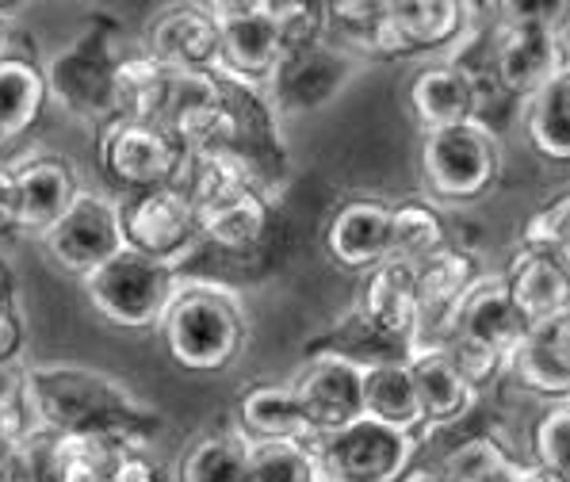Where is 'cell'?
<instances>
[{
    "label": "cell",
    "mask_w": 570,
    "mask_h": 482,
    "mask_svg": "<svg viewBox=\"0 0 570 482\" xmlns=\"http://www.w3.org/2000/svg\"><path fill=\"white\" fill-rule=\"evenodd\" d=\"M20 399L28 422L50 436H111L119 449L146 441L161 417L122 380L85 364H35L23 372Z\"/></svg>",
    "instance_id": "cell-1"
},
{
    "label": "cell",
    "mask_w": 570,
    "mask_h": 482,
    "mask_svg": "<svg viewBox=\"0 0 570 482\" xmlns=\"http://www.w3.org/2000/svg\"><path fill=\"white\" fill-rule=\"evenodd\" d=\"M487 47V77L498 92L524 104L567 66V4H498Z\"/></svg>",
    "instance_id": "cell-2"
},
{
    "label": "cell",
    "mask_w": 570,
    "mask_h": 482,
    "mask_svg": "<svg viewBox=\"0 0 570 482\" xmlns=\"http://www.w3.org/2000/svg\"><path fill=\"white\" fill-rule=\"evenodd\" d=\"M157 333L177 367L191 375H215L242 356L249 322H245L242 299L230 287L180 284Z\"/></svg>",
    "instance_id": "cell-3"
},
{
    "label": "cell",
    "mask_w": 570,
    "mask_h": 482,
    "mask_svg": "<svg viewBox=\"0 0 570 482\" xmlns=\"http://www.w3.org/2000/svg\"><path fill=\"white\" fill-rule=\"evenodd\" d=\"M417 173L433 207H471L502 180V142L482 119L433 130L421 135Z\"/></svg>",
    "instance_id": "cell-4"
},
{
    "label": "cell",
    "mask_w": 570,
    "mask_h": 482,
    "mask_svg": "<svg viewBox=\"0 0 570 482\" xmlns=\"http://www.w3.org/2000/svg\"><path fill=\"white\" fill-rule=\"evenodd\" d=\"M215 142L238 161L245 180H249L268 204L287 188V180H292V154H287V146H284L279 116L272 111L265 89L234 85L218 77V138Z\"/></svg>",
    "instance_id": "cell-5"
},
{
    "label": "cell",
    "mask_w": 570,
    "mask_h": 482,
    "mask_svg": "<svg viewBox=\"0 0 570 482\" xmlns=\"http://www.w3.org/2000/svg\"><path fill=\"white\" fill-rule=\"evenodd\" d=\"M122 55L127 50H119L116 42V23L108 16H96L42 69L47 96H55L73 119L104 127L108 119H116V69Z\"/></svg>",
    "instance_id": "cell-6"
},
{
    "label": "cell",
    "mask_w": 570,
    "mask_h": 482,
    "mask_svg": "<svg viewBox=\"0 0 570 482\" xmlns=\"http://www.w3.org/2000/svg\"><path fill=\"white\" fill-rule=\"evenodd\" d=\"M85 299L116 329H157L180 292V272L135 249H119L111 260L81 279Z\"/></svg>",
    "instance_id": "cell-7"
},
{
    "label": "cell",
    "mask_w": 570,
    "mask_h": 482,
    "mask_svg": "<svg viewBox=\"0 0 570 482\" xmlns=\"http://www.w3.org/2000/svg\"><path fill=\"white\" fill-rule=\"evenodd\" d=\"M96 161H100L104 177L130 196V191L161 188V184H180L188 150L161 122L116 116L100 127Z\"/></svg>",
    "instance_id": "cell-8"
},
{
    "label": "cell",
    "mask_w": 570,
    "mask_h": 482,
    "mask_svg": "<svg viewBox=\"0 0 570 482\" xmlns=\"http://www.w3.org/2000/svg\"><path fill=\"white\" fill-rule=\"evenodd\" d=\"M122 249H135L150 260L177 268L196 253L199 245V218L196 204L180 184H161V188L130 191L116 204Z\"/></svg>",
    "instance_id": "cell-9"
},
{
    "label": "cell",
    "mask_w": 570,
    "mask_h": 482,
    "mask_svg": "<svg viewBox=\"0 0 570 482\" xmlns=\"http://www.w3.org/2000/svg\"><path fill=\"white\" fill-rule=\"evenodd\" d=\"M421 455V436L399 433L372 417H356L337 433L318 436V460L330 482H394Z\"/></svg>",
    "instance_id": "cell-10"
},
{
    "label": "cell",
    "mask_w": 570,
    "mask_h": 482,
    "mask_svg": "<svg viewBox=\"0 0 570 482\" xmlns=\"http://www.w3.org/2000/svg\"><path fill=\"white\" fill-rule=\"evenodd\" d=\"M356 69H361V61L348 58L333 42H303V47H292L279 55L265 85V96L279 119L311 116V111H322L348 89Z\"/></svg>",
    "instance_id": "cell-11"
},
{
    "label": "cell",
    "mask_w": 570,
    "mask_h": 482,
    "mask_svg": "<svg viewBox=\"0 0 570 482\" xmlns=\"http://www.w3.org/2000/svg\"><path fill=\"white\" fill-rule=\"evenodd\" d=\"M207 12L218 35L210 73L234 85L265 89L279 55H284V42L261 12V0H218V4H207Z\"/></svg>",
    "instance_id": "cell-12"
},
{
    "label": "cell",
    "mask_w": 570,
    "mask_h": 482,
    "mask_svg": "<svg viewBox=\"0 0 570 482\" xmlns=\"http://www.w3.org/2000/svg\"><path fill=\"white\" fill-rule=\"evenodd\" d=\"M42 249L55 260V268L69 276H89L122 249L116 199H104L96 191H81L66 215L42 234Z\"/></svg>",
    "instance_id": "cell-13"
},
{
    "label": "cell",
    "mask_w": 570,
    "mask_h": 482,
    "mask_svg": "<svg viewBox=\"0 0 570 482\" xmlns=\"http://www.w3.org/2000/svg\"><path fill=\"white\" fill-rule=\"evenodd\" d=\"M482 276V265L471 249L444 245L429 260L414 268V292H417V329L410 348H444L460 311L463 295Z\"/></svg>",
    "instance_id": "cell-14"
},
{
    "label": "cell",
    "mask_w": 570,
    "mask_h": 482,
    "mask_svg": "<svg viewBox=\"0 0 570 482\" xmlns=\"http://www.w3.org/2000/svg\"><path fill=\"white\" fill-rule=\"evenodd\" d=\"M361 367L337 361V356H306L284 383L306 429L314 436H326L361 417Z\"/></svg>",
    "instance_id": "cell-15"
},
{
    "label": "cell",
    "mask_w": 570,
    "mask_h": 482,
    "mask_svg": "<svg viewBox=\"0 0 570 482\" xmlns=\"http://www.w3.org/2000/svg\"><path fill=\"white\" fill-rule=\"evenodd\" d=\"M479 73L455 58L425 61L406 85V108L421 135L479 122Z\"/></svg>",
    "instance_id": "cell-16"
},
{
    "label": "cell",
    "mask_w": 570,
    "mask_h": 482,
    "mask_svg": "<svg viewBox=\"0 0 570 482\" xmlns=\"http://www.w3.org/2000/svg\"><path fill=\"white\" fill-rule=\"evenodd\" d=\"M8 173H12L16 234H35V238H42L85 191L81 177H77V165L58 154L28 157V161Z\"/></svg>",
    "instance_id": "cell-17"
},
{
    "label": "cell",
    "mask_w": 570,
    "mask_h": 482,
    "mask_svg": "<svg viewBox=\"0 0 570 482\" xmlns=\"http://www.w3.org/2000/svg\"><path fill=\"white\" fill-rule=\"evenodd\" d=\"M505 380L543 402L570 394V311L529 322L505 361Z\"/></svg>",
    "instance_id": "cell-18"
},
{
    "label": "cell",
    "mask_w": 570,
    "mask_h": 482,
    "mask_svg": "<svg viewBox=\"0 0 570 482\" xmlns=\"http://www.w3.org/2000/svg\"><path fill=\"white\" fill-rule=\"evenodd\" d=\"M387 234H391V204L380 196H348L330 212L322 226V249L330 265L341 272L364 276L380 260H387Z\"/></svg>",
    "instance_id": "cell-19"
},
{
    "label": "cell",
    "mask_w": 570,
    "mask_h": 482,
    "mask_svg": "<svg viewBox=\"0 0 570 482\" xmlns=\"http://www.w3.org/2000/svg\"><path fill=\"white\" fill-rule=\"evenodd\" d=\"M524 326H529V322L517 314L502 279L482 272L475 284H471V292L463 295L460 311H455L449 341H460V345L482 348V353H494V356H502V361H510ZM449 341H444V345H449Z\"/></svg>",
    "instance_id": "cell-20"
},
{
    "label": "cell",
    "mask_w": 570,
    "mask_h": 482,
    "mask_svg": "<svg viewBox=\"0 0 570 482\" xmlns=\"http://www.w3.org/2000/svg\"><path fill=\"white\" fill-rule=\"evenodd\" d=\"M142 50L165 69L177 73H207L215 69L218 35L207 4H173L150 20L142 35Z\"/></svg>",
    "instance_id": "cell-21"
},
{
    "label": "cell",
    "mask_w": 570,
    "mask_h": 482,
    "mask_svg": "<svg viewBox=\"0 0 570 482\" xmlns=\"http://www.w3.org/2000/svg\"><path fill=\"white\" fill-rule=\"evenodd\" d=\"M353 311L364 322H372L380 333L410 345L417 329V292H414V268L399 265V260H380L367 268L356 287Z\"/></svg>",
    "instance_id": "cell-22"
},
{
    "label": "cell",
    "mask_w": 570,
    "mask_h": 482,
    "mask_svg": "<svg viewBox=\"0 0 570 482\" xmlns=\"http://www.w3.org/2000/svg\"><path fill=\"white\" fill-rule=\"evenodd\" d=\"M505 295L524 322H540L551 314L570 311V265L543 253L513 249L505 268L498 272Z\"/></svg>",
    "instance_id": "cell-23"
},
{
    "label": "cell",
    "mask_w": 570,
    "mask_h": 482,
    "mask_svg": "<svg viewBox=\"0 0 570 482\" xmlns=\"http://www.w3.org/2000/svg\"><path fill=\"white\" fill-rule=\"evenodd\" d=\"M406 367L414 380L421 414H425V433L463 422L479 406V394L471 391V383L463 380L444 348H410Z\"/></svg>",
    "instance_id": "cell-24"
},
{
    "label": "cell",
    "mask_w": 570,
    "mask_h": 482,
    "mask_svg": "<svg viewBox=\"0 0 570 482\" xmlns=\"http://www.w3.org/2000/svg\"><path fill=\"white\" fill-rule=\"evenodd\" d=\"M326 42L356 61L406 58L399 35L391 28L387 0H333L326 4Z\"/></svg>",
    "instance_id": "cell-25"
},
{
    "label": "cell",
    "mask_w": 570,
    "mask_h": 482,
    "mask_svg": "<svg viewBox=\"0 0 570 482\" xmlns=\"http://www.w3.org/2000/svg\"><path fill=\"white\" fill-rule=\"evenodd\" d=\"M387 16L410 58L421 55V50L460 47L468 39L471 23H475V4H460V0H387Z\"/></svg>",
    "instance_id": "cell-26"
},
{
    "label": "cell",
    "mask_w": 570,
    "mask_h": 482,
    "mask_svg": "<svg viewBox=\"0 0 570 482\" xmlns=\"http://www.w3.org/2000/svg\"><path fill=\"white\" fill-rule=\"evenodd\" d=\"M199 242H210L223 253H249L265 242L272 223V204L257 188H238L230 196L196 207Z\"/></svg>",
    "instance_id": "cell-27"
},
{
    "label": "cell",
    "mask_w": 570,
    "mask_h": 482,
    "mask_svg": "<svg viewBox=\"0 0 570 482\" xmlns=\"http://www.w3.org/2000/svg\"><path fill=\"white\" fill-rule=\"evenodd\" d=\"M234 429L245 444L268 441H306L314 436L306 429L299 406H295L287 383H253L234 399Z\"/></svg>",
    "instance_id": "cell-28"
},
{
    "label": "cell",
    "mask_w": 570,
    "mask_h": 482,
    "mask_svg": "<svg viewBox=\"0 0 570 482\" xmlns=\"http://www.w3.org/2000/svg\"><path fill=\"white\" fill-rule=\"evenodd\" d=\"M173 482H249V444L234 425H207L184 444Z\"/></svg>",
    "instance_id": "cell-29"
},
{
    "label": "cell",
    "mask_w": 570,
    "mask_h": 482,
    "mask_svg": "<svg viewBox=\"0 0 570 482\" xmlns=\"http://www.w3.org/2000/svg\"><path fill=\"white\" fill-rule=\"evenodd\" d=\"M361 417H372V422L410 436H425V414H421L406 361L367 367L361 380Z\"/></svg>",
    "instance_id": "cell-30"
},
{
    "label": "cell",
    "mask_w": 570,
    "mask_h": 482,
    "mask_svg": "<svg viewBox=\"0 0 570 482\" xmlns=\"http://www.w3.org/2000/svg\"><path fill=\"white\" fill-rule=\"evenodd\" d=\"M47 100V77H42L39 58L8 50L0 58V138L12 142V138L28 135L39 122Z\"/></svg>",
    "instance_id": "cell-31"
},
{
    "label": "cell",
    "mask_w": 570,
    "mask_h": 482,
    "mask_svg": "<svg viewBox=\"0 0 570 482\" xmlns=\"http://www.w3.org/2000/svg\"><path fill=\"white\" fill-rule=\"evenodd\" d=\"M306 356H337V361L367 372V367H380V364H402L410 356V345L387 337V333H380L356 311H348L326 333L306 341Z\"/></svg>",
    "instance_id": "cell-32"
},
{
    "label": "cell",
    "mask_w": 570,
    "mask_h": 482,
    "mask_svg": "<svg viewBox=\"0 0 570 482\" xmlns=\"http://www.w3.org/2000/svg\"><path fill=\"white\" fill-rule=\"evenodd\" d=\"M521 119L529 146L543 161H570V69L556 73L543 89H537L521 104Z\"/></svg>",
    "instance_id": "cell-33"
},
{
    "label": "cell",
    "mask_w": 570,
    "mask_h": 482,
    "mask_svg": "<svg viewBox=\"0 0 570 482\" xmlns=\"http://www.w3.org/2000/svg\"><path fill=\"white\" fill-rule=\"evenodd\" d=\"M449 245V223L441 207H433L425 196L391 204V234H387V260L417 268L436 249Z\"/></svg>",
    "instance_id": "cell-34"
},
{
    "label": "cell",
    "mask_w": 570,
    "mask_h": 482,
    "mask_svg": "<svg viewBox=\"0 0 570 482\" xmlns=\"http://www.w3.org/2000/svg\"><path fill=\"white\" fill-rule=\"evenodd\" d=\"M521 463L494 433L475 429L433 463V475L436 482H513Z\"/></svg>",
    "instance_id": "cell-35"
},
{
    "label": "cell",
    "mask_w": 570,
    "mask_h": 482,
    "mask_svg": "<svg viewBox=\"0 0 570 482\" xmlns=\"http://www.w3.org/2000/svg\"><path fill=\"white\" fill-rule=\"evenodd\" d=\"M122 455H127V449H119L111 436H55L50 482H108Z\"/></svg>",
    "instance_id": "cell-36"
},
{
    "label": "cell",
    "mask_w": 570,
    "mask_h": 482,
    "mask_svg": "<svg viewBox=\"0 0 570 482\" xmlns=\"http://www.w3.org/2000/svg\"><path fill=\"white\" fill-rule=\"evenodd\" d=\"M249 482H330L318 460V436L249 444Z\"/></svg>",
    "instance_id": "cell-37"
},
{
    "label": "cell",
    "mask_w": 570,
    "mask_h": 482,
    "mask_svg": "<svg viewBox=\"0 0 570 482\" xmlns=\"http://www.w3.org/2000/svg\"><path fill=\"white\" fill-rule=\"evenodd\" d=\"M529 463L543 475L570 482V402H543L529 429Z\"/></svg>",
    "instance_id": "cell-38"
},
{
    "label": "cell",
    "mask_w": 570,
    "mask_h": 482,
    "mask_svg": "<svg viewBox=\"0 0 570 482\" xmlns=\"http://www.w3.org/2000/svg\"><path fill=\"white\" fill-rule=\"evenodd\" d=\"M517 249L570 260V196H567V188H559L548 204H540L532 215H524L521 230H517Z\"/></svg>",
    "instance_id": "cell-39"
},
{
    "label": "cell",
    "mask_w": 570,
    "mask_h": 482,
    "mask_svg": "<svg viewBox=\"0 0 570 482\" xmlns=\"http://www.w3.org/2000/svg\"><path fill=\"white\" fill-rule=\"evenodd\" d=\"M261 12L279 35L284 50L318 42L326 35V4L322 0H261Z\"/></svg>",
    "instance_id": "cell-40"
},
{
    "label": "cell",
    "mask_w": 570,
    "mask_h": 482,
    "mask_svg": "<svg viewBox=\"0 0 570 482\" xmlns=\"http://www.w3.org/2000/svg\"><path fill=\"white\" fill-rule=\"evenodd\" d=\"M20 345H23V322L16 314V306H4L0 311V367L20 353Z\"/></svg>",
    "instance_id": "cell-41"
},
{
    "label": "cell",
    "mask_w": 570,
    "mask_h": 482,
    "mask_svg": "<svg viewBox=\"0 0 570 482\" xmlns=\"http://www.w3.org/2000/svg\"><path fill=\"white\" fill-rule=\"evenodd\" d=\"M16 223H12V173L0 169V238L12 234Z\"/></svg>",
    "instance_id": "cell-42"
},
{
    "label": "cell",
    "mask_w": 570,
    "mask_h": 482,
    "mask_svg": "<svg viewBox=\"0 0 570 482\" xmlns=\"http://www.w3.org/2000/svg\"><path fill=\"white\" fill-rule=\"evenodd\" d=\"M394 482H436V475H433V468H429V463H414L406 475L394 479Z\"/></svg>",
    "instance_id": "cell-43"
},
{
    "label": "cell",
    "mask_w": 570,
    "mask_h": 482,
    "mask_svg": "<svg viewBox=\"0 0 570 482\" xmlns=\"http://www.w3.org/2000/svg\"><path fill=\"white\" fill-rule=\"evenodd\" d=\"M513 482H559V479H551V475H543V471H537L532 463H521V471L513 475Z\"/></svg>",
    "instance_id": "cell-44"
},
{
    "label": "cell",
    "mask_w": 570,
    "mask_h": 482,
    "mask_svg": "<svg viewBox=\"0 0 570 482\" xmlns=\"http://www.w3.org/2000/svg\"><path fill=\"white\" fill-rule=\"evenodd\" d=\"M4 306H12V272L0 265V311H4Z\"/></svg>",
    "instance_id": "cell-45"
},
{
    "label": "cell",
    "mask_w": 570,
    "mask_h": 482,
    "mask_svg": "<svg viewBox=\"0 0 570 482\" xmlns=\"http://www.w3.org/2000/svg\"><path fill=\"white\" fill-rule=\"evenodd\" d=\"M8 50H12V20L0 12V58H4Z\"/></svg>",
    "instance_id": "cell-46"
}]
</instances>
